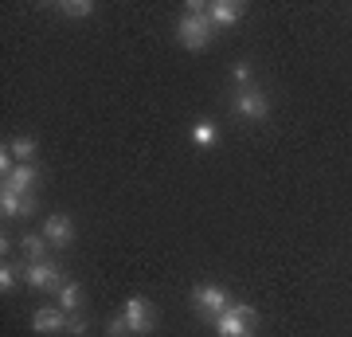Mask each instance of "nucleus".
I'll use <instances>...</instances> for the list:
<instances>
[{
  "label": "nucleus",
  "instance_id": "obj_6",
  "mask_svg": "<svg viewBox=\"0 0 352 337\" xmlns=\"http://www.w3.org/2000/svg\"><path fill=\"white\" fill-rule=\"evenodd\" d=\"M192 298H196V306H200L204 314H208V318H219V314L227 310V306H231V302H227V290L223 287H215V283H208V287H200L196 290V294H192Z\"/></svg>",
  "mask_w": 352,
  "mask_h": 337
},
{
  "label": "nucleus",
  "instance_id": "obj_3",
  "mask_svg": "<svg viewBox=\"0 0 352 337\" xmlns=\"http://www.w3.org/2000/svg\"><path fill=\"white\" fill-rule=\"evenodd\" d=\"M24 278H28V287H36V290H63L67 283H63V271L55 267V263H28V271H24Z\"/></svg>",
  "mask_w": 352,
  "mask_h": 337
},
{
  "label": "nucleus",
  "instance_id": "obj_9",
  "mask_svg": "<svg viewBox=\"0 0 352 337\" xmlns=\"http://www.w3.org/2000/svg\"><path fill=\"white\" fill-rule=\"evenodd\" d=\"M43 239H47L51 247H71V239H75V224H71L67 216H47V224H43Z\"/></svg>",
  "mask_w": 352,
  "mask_h": 337
},
{
  "label": "nucleus",
  "instance_id": "obj_15",
  "mask_svg": "<svg viewBox=\"0 0 352 337\" xmlns=\"http://www.w3.org/2000/svg\"><path fill=\"white\" fill-rule=\"evenodd\" d=\"M8 150H12L16 161L24 165V161H32V157H36V141H32V138H16L12 145H8Z\"/></svg>",
  "mask_w": 352,
  "mask_h": 337
},
{
  "label": "nucleus",
  "instance_id": "obj_11",
  "mask_svg": "<svg viewBox=\"0 0 352 337\" xmlns=\"http://www.w3.org/2000/svg\"><path fill=\"white\" fill-rule=\"evenodd\" d=\"M4 188H12V192H36V165H32V161L16 165L12 176L4 181Z\"/></svg>",
  "mask_w": 352,
  "mask_h": 337
},
{
  "label": "nucleus",
  "instance_id": "obj_18",
  "mask_svg": "<svg viewBox=\"0 0 352 337\" xmlns=\"http://www.w3.org/2000/svg\"><path fill=\"white\" fill-rule=\"evenodd\" d=\"M16 275H20V271H16L12 263H4V267H0V290H4V294L16 287Z\"/></svg>",
  "mask_w": 352,
  "mask_h": 337
},
{
  "label": "nucleus",
  "instance_id": "obj_14",
  "mask_svg": "<svg viewBox=\"0 0 352 337\" xmlns=\"http://www.w3.org/2000/svg\"><path fill=\"white\" fill-rule=\"evenodd\" d=\"M192 141H196V145H204V150H208V145H215V125L212 122H196V125H192Z\"/></svg>",
  "mask_w": 352,
  "mask_h": 337
},
{
  "label": "nucleus",
  "instance_id": "obj_7",
  "mask_svg": "<svg viewBox=\"0 0 352 337\" xmlns=\"http://www.w3.org/2000/svg\"><path fill=\"white\" fill-rule=\"evenodd\" d=\"M0 212L4 216H32L36 212V192H12V188H0Z\"/></svg>",
  "mask_w": 352,
  "mask_h": 337
},
{
  "label": "nucleus",
  "instance_id": "obj_4",
  "mask_svg": "<svg viewBox=\"0 0 352 337\" xmlns=\"http://www.w3.org/2000/svg\"><path fill=\"white\" fill-rule=\"evenodd\" d=\"M122 314H126V322H129V329H133V337L153 334V325H157V318H153V306H149L145 298H129Z\"/></svg>",
  "mask_w": 352,
  "mask_h": 337
},
{
  "label": "nucleus",
  "instance_id": "obj_8",
  "mask_svg": "<svg viewBox=\"0 0 352 337\" xmlns=\"http://www.w3.org/2000/svg\"><path fill=\"white\" fill-rule=\"evenodd\" d=\"M32 329H39V334H59V329H67V310L63 306H39L32 314Z\"/></svg>",
  "mask_w": 352,
  "mask_h": 337
},
{
  "label": "nucleus",
  "instance_id": "obj_10",
  "mask_svg": "<svg viewBox=\"0 0 352 337\" xmlns=\"http://www.w3.org/2000/svg\"><path fill=\"white\" fill-rule=\"evenodd\" d=\"M239 16H243L239 0H212V4H208V20H212V24H219V28H231Z\"/></svg>",
  "mask_w": 352,
  "mask_h": 337
},
{
  "label": "nucleus",
  "instance_id": "obj_21",
  "mask_svg": "<svg viewBox=\"0 0 352 337\" xmlns=\"http://www.w3.org/2000/svg\"><path fill=\"white\" fill-rule=\"evenodd\" d=\"M67 329H71V334H87V318H82V314H67Z\"/></svg>",
  "mask_w": 352,
  "mask_h": 337
},
{
  "label": "nucleus",
  "instance_id": "obj_12",
  "mask_svg": "<svg viewBox=\"0 0 352 337\" xmlns=\"http://www.w3.org/2000/svg\"><path fill=\"white\" fill-rule=\"evenodd\" d=\"M47 239L43 236H24V255H28V263H43V255H47Z\"/></svg>",
  "mask_w": 352,
  "mask_h": 337
},
{
  "label": "nucleus",
  "instance_id": "obj_5",
  "mask_svg": "<svg viewBox=\"0 0 352 337\" xmlns=\"http://www.w3.org/2000/svg\"><path fill=\"white\" fill-rule=\"evenodd\" d=\"M235 110H239L243 118H251V122H263L270 106H266V94L258 87H243L239 94H235Z\"/></svg>",
  "mask_w": 352,
  "mask_h": 337
},
{
  "label": "nucleus",
  "instance_id": "obj_2",
  "mask_svg": "<svg viewBox=\"0 0 352 337\" xmlns=\"http://www.w3.org/2000/svg\"><path fill=\"white\" fill-rule=\"evenodd\" d=\"M254 306H243V302H235V306H227L219 318H215V329H219V337H251V325H254Z\"/></svg>",
  "mask_w": 352,
  "mask_h": 337
},
{
  "label": "nucleus",
  "instance_id": "obj_19",
  "mask_svg": "<svg viewBox=\"0 0 352 337\" xmlns=\"http://www.w3.org/2000/svg\"><path fill=\"white\" fill-rule=\"evenodd\" d=\"M231 75H235L239 90H243V87H251V63H235V71H231Z\"/></svg>",
  "mask_w": 352,
  "mask_h": 337
},
{
  "label": "nucleus",
  "instance_id": "obj_17",
  "mask_svg": "<svg viewBox=\"0 0 352 337\" xmlns=\"http://www.w3.org/2000/svg\"><path fill=\"white\" fill-rule=\"evenodd\" d=\"M106 334L110 337H133V329H129L126 314H118V318H110V325H106Z\"/></svg>",
  "mask_w": 352,
  "mask_h": 337
},
{
  "label": "nucleus",
  "instance_id": "obj_16",
  "mask_svg": "<svg viewBox=\"0 0 352 337\" xmlns=\"http://www.w3.org/2000/svg\"><path fill=\"white\" fill-rule=\"evenodd\" d=\"M59 12H67V16H90V12H94V4H90V0H63V4H59Z\"/></svg>",
  "mask_w": 352,
  "mask_h": 337
},
{
  "label": "nucleus",
  "instance_id": "obj_13",
  "mask_svg": "<svg viewBox=\"0 0 352 337\" xmlns=\"http://www.w3.org/2000/svg\"><path fill=\"white\" fill-rule=\"evenodd\" d=\"M78 302H82V290H78V283H67V287L59 290V306H63L67 314H78Z\"/></svg>",
  "mask_w": 352,
  "mask_h": 337
},
{
  "label": "nucleus",
  "instance_id": "obj_1",
  "mask_svg": "<svg viewBox=\"0 0 352 337\" xmlns=\"http://www.w3.org/2000/svg\"><path fill=\"white\" fill-rule=\"evenodd\" d=\"M212 32H215V24L208 20V12H200V16L184 12V20L176 24V39H180V43H184L188 51L208 48V39H212Z\"/></svg>",
  "mask_w": 352,
  "mask_h": 337
},
{
  "label": "nucleus",
  "instance_id": "obj_20",
  "mask_svg": "<svg viewBox=\"0 0 352 337\" xmlns=\"http://www.w3.org/2000/svg\"><path fill=\"white\" fill-rule=\"evenodd\" d=\"M12 169H16V157H12V150L4 145V153H0V173H4V181L12 176Z\"/></svg>",
  "mask_w": 352,
  "mask_h": 337
}]
</instances>
